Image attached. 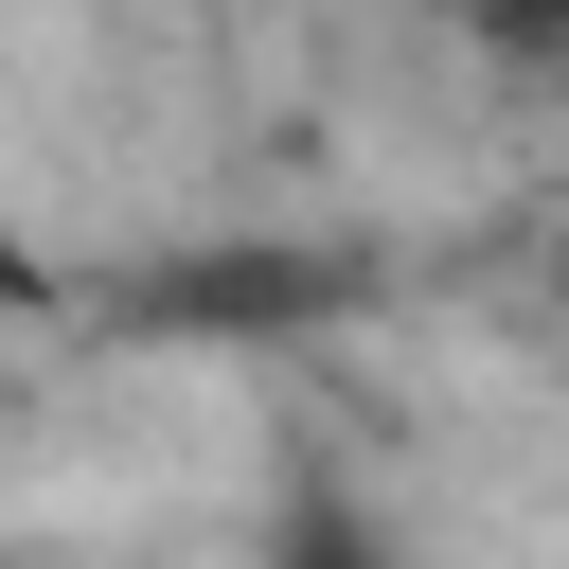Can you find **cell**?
<instances>
[{
    "mask_svg": "<svg viewBox=\"0 0 569 569\" xmlns=\"http://www.w3.org/2000/svg\"><path fill=\"white\" fill-rule=\"evenodd\" d=\"M480 18H498V36H533V18H551V0H480Z\"/></svg>",
    "mask_w": 569,
    "mask_h": 569,
    "instance_id": "cell-1",
    "label": "cell"
}]
</instances>
